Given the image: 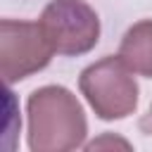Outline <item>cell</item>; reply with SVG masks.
I'll return each mask as SVG.
<instances>
[{
	"label": "cell",
	"mask_w": 152,
	"mask_h": 152,
	"mask_svg": "<svg viewBox=\"0 0 152 152\" xmlns=\"http://www.w3.org/2000/svg\"><path fill=\"white\" fill-rule=\"evenodd\" d=\"M78 88L102 121L126 119L138 107V83L119 55L88 64L78 76Z\"/></svg>",
	"instance_id": "cell-2"
},
{
	"label": "cell",
	"mask_w": 152,
	"mask_h": 152,
	"mask_svg": "<svg viewBox=\"0 0 152 152\" xmlns=\"http://www.w3.org/2000/svg\"><path fill=\"white\" fill-rule=\"evenodd\" d=\"M55 50L38 21H0V71L7 86L45 69Z\"/></svg>",
	"instance_id": "cell-4"
},
{
	"label": "cell",
	"mask_w": 152,
	"mask_h": 152,
	"mask_svg": "<svg viewBox=\"0 0 152 152\" xmlns=\"http://www.w3.org/2000/svg\"><path fill=\"white\" fill-rule=\"evenodd\" d=\"M26 116L28 147L33 152H69L86 142V112L64 86L36 88L26 100Z\"/></svg>",
	"instance_id": "cell-1"
},
{
	"label": "cell",
	"mask_w": 152,
	"mask_h": 152,
	"mask_svg": "<svg viewBox=\"0 0 152 152\" xmlns=\"http://www.w3.org/2000/svg\"><path fill=\"white\" fill-rule=\"evenodd\" d=\"M38 24L52 50L64 57L86 55L100 40V17L86 0H50Z\"/></svg>",
	"instance_id": "cell-3"
},
{
	"label": "cell",
	"mask_w": 152,
	"mask_h": 152,
	"mask_svg": "<svg viewBox=\"0 0 152 152\" xmlns=\"http://www.w3.org/2000/svg\"><path fill=\"white\" fill-rule=\"evenodd\" d=\"M119 57L133 74L152 78V19H140L126 28L119 43Z\"/></svg>",
	"instance_id": "cell-5"
},
{
	"label": "cell",
	"mask_w": 152,
	"mask_h": 152,
	"mask_svg": "<svg viewBox=\"0 0 152 152\" xmlns=\"http://www.w3.org/2000/svg\"><path fill=\"white\" fill-rule=\"evenodd\" d=\"M138 128L145 133V135H152V104H150V109L140 116V121H138Z\"/></svg>",
	"instance_id": "cell-6"
}]
</instances>
